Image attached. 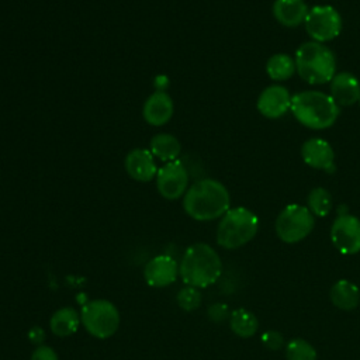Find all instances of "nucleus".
Instances as JSON below:
<instances>
[{
  "instance_id": "nucleus-1",
  "label": "nucleus",
  "mask_w": 360,
  "mask_h": 360,
  "mask_svg": "<svg viewBox=\"0 0 360 360\" xmlns=\"http://www.w3.org/2000/svg\"><path fill=\"white\" fill-rule=\"evenodd\" d=\"M229 208V191L215 179H201L195 181L183 195V210L195 221H212L221 218Z\"/></svg>"
},
{
  "instance_id": "nucleus-2",
  "label": "nucleus",
  "mask_w": 360,
  "mask_h": 360,
  "mask_svg": "<svg viewBox=\"0 0 360 360\" xmlns=\"http://www.w3.org/2000/svg\"><path fill=\"white\" fill-rule=\"evenodd\" d=\"M222 262L217 250L204 242L190 245L179 263V276L186 285L205 288L218 281Z\"/></svg>"
},
{
  "instance_id": "nucleus-3",
  "label": "nucleus",
  "mask_w": 360,
  "mask_h": 360,
  "mask_svg": "<svg viewBox=\"0 0 360 360\" xmlns=\"http://www.w3.org/2000/svg\"><path fill=\"white\" fill-rule=\"evenodd\" d=\"M290 111L301 125L309 129H326L336 122L340 114V108L330 94L318 90L295 93Z\"/></svg>"
},
{
  "instance_id": "nucleus-4",
  "label": "nucleus",
  "mask_w": 360,
  "mask_h": 360,
  "mask_svg": "<svg viewBox=\"0 0 360 360\" xmlns=\"http://www.w3.org/2000/svg\"><path fill=\"white\" fill-rule=\"evenodd\" d=\"M295 70L309 84H323L336 75V56L321 42L307 41L295 51Z\"/></svg>"
},
{
  "instance_id": "nucleus-5",
  "label": "nucleus",
  "mask_w": 360,
  "mask_h": 360,
  "mask_svg": "<svg viewBox=\"0 0 360 360\" xmlns=\"http://www.w3.org/2000/svg\"><path fill=\"white\" fill-rule=\"evenodd\" d=\"M259 231L257 215L246 207L229 208L219 219L217 243L224 249H238L250 242Z\"/></svg>"
},
{
  "instance_id": "nucleus-6",
  "label": "nucleus",
  "mask_w": 360,
  "mask_h": 360,
  "mask_svg": "<svg viewBox=\"0 0 360 360\" xmlns=\"http://www.w3.org/2000/svg\"><path fill=\"white\" fill-rule=\"evenodd\" d=\"M80 321L93 338L108 339L118 330L120 311L108 300H90L80 309Z\"/></svg>"
},
{
  "instance_id": "nucleus-7",
  "label": "nucleus",
  "mask_w": 360,
  "mask_h": 360,
  "mask_svg": "<svg viewBox=\"0 0 360 360\" xmlns=\"http://www.w3.org/2000/svg\"><path fill=\"white\" fill-rule=\"evenodd\" d=\"M315 226V217L301 204H288L276 218V233L285 243H297L305 239Z\"/></svg>"
},
{
  "instance_id": "nucleus-8",
  "label": "nucleus",
  "mask_w": 360,
  "mask_h": 360,
  "mask_svg": "<svg viewBox=\"0 0 360 360\" xmlns=\"http://www.w3.org/2000/svg\"><path fill=\"white\" fill-rule=\"evenodd\" d=\"M304 27L311 41L329 42L342 31V17L339 11L329 4H318L308 10Z\"/></svg>"
},
{
  "instance_id": "nucleus-9",
  "label": "nucleus",
  "mask_w": 360,
  "mask_h": 360,
  "mask_svg": "<svg viewBox=\"0 0 360 360\" xmlns=\"http://www.w3.org/2000/svg\"><path fill=\"white\" fill-rule=\"evenodd\" d=\"M155 179L158 193L166 200H179L188 188L187 169L179 159L159 167Z\"/></svg>"
},
{
  "instance_id": "nucleus-10",
  "label": "nucleus",
  "mask_w": 360,
  "mask_h": 360,
  "mask_svg": "<svg viewBox=\"0 0 360 360\" xmlns=\"http://www.w3.org/2000/svg\"><path fill=\"white\" fill-rule=\"evenodd\" d=\"M330 239L343 255L360 252V219L349 212H340L332 224Z\"/></svg>"
},
{
  "instance_id": "nucleus-11",
  "label": "nucleus",
  "mask_w": 360,
  "mask_h": 360,
  "mask_svg": "<svg viewBox=\"0 0 360 360\" xmlns=\"http://www.w3.org/2000/svg\"><path fill=\"white\" fill-rule=\"evenodd\" d=\"M179 276V263L167 255H158L148 260L143 267V278L153 288H163L176 281Z\"/></svg>"
},
{
  "instance_id": "nucleus-12",
  "label": "nucleus",
  "mask_w": 360,
  "mask_h": 360,
  "mask_svg": "<svg viewBox=\"0 0 360 360\" xmlns=\"http://www.w3.org/2000/svg\"><path fill=\"white\" fill-rule=\"evenodd\" d=\"M291 98L292 96L284 86L270 84L259 94L256 107L263 117L276 120L290 110Z\"/></svg>"
},
{
  "instance_id": "nucleus-13",
  "label": "nucleus",
  "mask_w": 360,
  "mask_h": 360,
  "mask_svg": "<svg viewBox=\"0 0 360 360\" xmlns=\"http://www.w3.org/2000/svg\"><path fill=\"white\" fill-rule=\"evenodd\" d=\"M124 167L127 174L141 183L150 181L156 177L158 166L155 162V156L149 149L135 148L129 150L124 160Z\"/></svg>"
},
{
  "instance_id": "nucleus-14",
  "label": "nucleus",
  "mask_w": 360,
  "mask_h": 360,
  "mask_svg": "<svg viewBox=\"0 0 360 360\" xmlns=\"http://www.w3.org/2000/svg\"><path fill=\"white\" fill-rule=\"evenodd\" d=\"M301 156L309 167L325 172L335 170L333 148L322 138H311L305 141L301 146Z\"/></svg>"
},
{
  "instance_id": "nucleus-15",
  "label": "nucleus",
  "mask_w": 360,
  "mask_h": 360,
  "mask_svg": "<svg viewBox=\"0 0 360 360\" xmlns=\"http://www.w3.org/2000/svg\"><path fill=\"white\" fill-rule=\"evenodd\" d=\"M174 114V103L166 91L152 93L143 103L142 117L152 127L167 124Z\"/></svg>"
},
{
  "instance_id": "nucleus-16",
  "label": "nucleus",
  "mask_w": 360,
  "mask_h": 360,
  "mask_svg": "<svg viewBox=\"0 0 360 360\" xmlns=\"http://www.w3.org/2000/svg\"><path fill=\"white\" fill-rule=\"evenodd\" d=\"M330 83V97L338 105H353L360 98V82L349 72L336 73Z\"/></svg>"
},
{
  "instance_id": "nucleus-17",
  "label": "nucleus",
  "mask_w": 360,
  "mask_h": 360,
  "mask_svg": "<svg viewBox=\"0 0 360 360\" xmlns=\"http://www.w3.org/2000/svg\"><path fill=\"white\" fill-rule=\"evenodd\" d=\"M308 10L304 0H274L273 3L274 18L287 28H295L304 24Z\"/></svg>"
},
{
  "instance_id": "nucleus-18",
  "label": "nucleus",
  "mask_w": 360,
  "mask_h": 360,
  "mask_svg": "<svg viewBox=\"0 0 360 360\" xmlns=\"http://www.w3.org/2000/svg\"><path fill=\"white\" fill-rule=\"evenodd\" d=\"M80 325V312L72 307H62L56 309L49 318L51 332L58 338H68L76 333Z\"/></svg>"
},
{
  "instance_id": "nucleus-19",
  "label": "nucleus",
  "mask_w": 360,
  "mask_h": 360,
  "mask_svg": "<svg viewBox=\"0 0 360 360\" xmlns=\"http://www.w3.org/2000/svg\"><path fill=\"white\" fill-rule=\"evenodd\" d=\"M332 304L343 311L354 309L360 304V290L349 280H338L330 288Z\"/></svg>"
},
{
  "instance_id": "nucleus-20",
  "label": "nucleus",
  "mask_w": 360,
  "mask_h": 360,
  "mask_svg": "<svg viewBox=\"0 0 360 360\" xmlns=\"http://www.w3.org/2000/svg\"><path fill=\"white\" fill-rule=\"evenodd\" d=\"M149 150L155 158L166 163V162L177 160L181 150V145L174 135L160 132L152 136L149 143Z\"/></svg>"
},
{
  "instance_id": "nucleus-21",
  "label": "nucleus",
  "mask_w": 360,
  "mask_h": 360,
  "mask_svg": "<svg viewBox=\"0 0 360 360\" xmlns=\"http://www.w3.org/2000/svg\"><path fill=\"white\" fill-rule=\"evenodd\" d=\"M229 325L232 332L239 338H252L259 328V321L256 315L245 308L235 309L229 315Z\"/></svg>"
},
{
  "instance_id": "nucleus-22",
  "label": "nucleus",
  "mask_w": 360,
  "mask_h": 360,
  "mask_svg": "<svg viewBox=\"0 0 360 360\" xmlns=\"http://www.w3.org/2000/svg\"><path fill=\"white\" fill-rule=\"evenodd\" d=\"M266 72L271 80L284 82L297 72L295 60L287 53H274L266 63Z\"/></svg>"
},
{
  "instance_id": "nucleus-23",
  "label": "nucleus",
  "mask_w": 360,
  "mask_h": 360,
  "mask_svg": "<svg viewBox=\"0 0 360 360\" xmlns=\"http://www.w3.org/2000/svg\"><path fill=\"white\" fill-rule=\"evenodd\" d=\"M308 210L314 214V217H326L332 210V195L323 187H315L309 191L308 198Z\"/></svg>"
},
{
  "instance_id": "nucleus-24",
  "label": "nucleus",
  "mask_w": 360,
  "mask_h": 360,
  "mask_svg": "<svg viewBox=\"0 0 360 360\" xmlns=\"http://www.w3.org/2000/svg\"><path fill=\"white\" fill-rule=\"evenodd\" d=\"M285 357L287 360H316V350L309 342L297 338L287 343Z\"/></svg>"
},
{
  "instance_id": "nucleus-25",
  "label": "nucleus",
  "mask_w": 360,
  "mask_h": 360,
  "mask_svg": "<svg viewBox=\"0 0 360 360\" xmlns=\"http://www.w3.org/2000/svg\"><path fill=\"white\" fill-rule=\"evenodd\" d=\"M176 301H177L179 307H180L183 311L190 312V311L197 309V308L201 305L202 295H201V292H200V288L191 287V285H186L184 288H181V290L177 292Z\"/></svg>"
},
{
  "instance_id": "nucleus-26",
  "label": "nucleus",
  "mask_w": 360,
  "mask_h": 360,
  "mask_svg": "<svg viewBox=\"0 0 360 360\" xmlns=\"http://www.w3.org/2000/svg\"><path fill=\"white\" fill-rule=\"evenodd\" d=\"M262 342L267 349L278 350L281 349L284 339H283V335L277 330H266L264 333H262Z\"/></svg>"
},
{
  "instance_id": "nucleus-27",
  "label": "nucleus",
  "mask_w": 360,
  "mask_h": 360,
  "mask_svg": "<svg viewBox=\"0 0 360 360\" xmlns=\"http://www.w3.org/2000/svg\"><path fill=\"white\" fill-rule=\"evenodd\" d=\"M31 360H59V357L51 346L38 345L31 353Z\"/></svg>"
},
{
  "instance_id": "nucleus-28",
  "label": "nucleus",
  "mask_w": 360,
  "mask_h": 360,
  "mask_svg": "<svg viewBox=\"0 0 360 360\" xmlns=\"http://www.w3.org/2000/svg\"><path fill=\"white\" fill-rule=\"evenodd\" d=\"M229 315L228 312V307L222 302H215L208 308V316L214 321V322H221L224 321L226 316Z\"/></svg>"
},
{
  "instance_id": "nucleus-29",
  "label": "nucleus",
  "mask_w": 360,
  "mask_h": 360,
  "mask_svg": "<svg viewBox=\"0 0 360 360\" xmlns=\"http://www.w3.org/2000/svg\"><path fill=\"white\" fill-rule=\"evenodd\" d=\"M28 336H30V340L38 346V345L42 343V340H44V338H45V333H44V330L39 329V328H32V329L28 332Z\"/></svg>"
},
{
  "instance_id": "nucleus-30",
  "label": "nucleus",
  "mask_w": 360,
  "mask_h": 360,
  "mask_svg": "<svg viewBox=\"0 0 360 360\" xmlns=\"http://www.w3.org/2000/svg\"><path fill=\"white\" fill-rule=\"evenodd\" d=\"M359 104H360V98H359Z\"/></svg>"
}]
</instances>
